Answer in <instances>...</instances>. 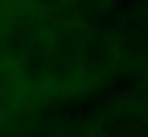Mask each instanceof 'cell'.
I'll return each instance as SVG.
<instances>
[{"label": "cell", "instance_id": "obj_1", "mask_svg": "<svg viewBox=\"0 0 148 137\" xmlns=\"http://www.w3.org/2000/svg\"><path fill=\"white\" fill-rule=\"evenodd\" d=\"M13 103L69 107L103 96L118 79L103 26L73 15L4 26Z\"/></svg>", "mask_w": 148, "mask_h": 137}, {"label": "cell", "instance_id": "obj_2", "mask_svg": "<svg viewBox=\"0 0 148 137\" xmlns=\"http://www.w3.org/2000/svg\"><path fill=\"white\" fill-rule=\"evenodd\" d=\"M120 82L148 75V0H122L103 26Z\"/></svg>", "mask_w": 148, "mask_h": 137}]
</instances>
